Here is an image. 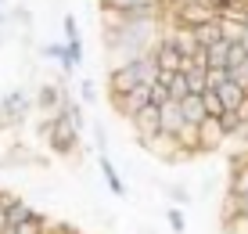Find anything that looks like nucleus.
I'll return each instance as SVG.
<instances>
[{
  "instance_id": "32",
  "label": "nucleus",
  "mask_w": 248,
  "mask_h": 234,
  "mask_svg": "<svg viewBox=\"0 0 248 234\" xmlns=\"http://www.w3.org/2000/svg\"><path fill=\"white\" fill-rule=\"evenodd\" d=\"M18 198H22V195H15V191H4V187H0V202H4L7 209H11V205L18 202Z\"/></svg>"
},
{
  "instance_id": "14",
  "label": "nucleus",
  "mask_w": 248,
  "mask_h": 234,
  "mask_svg": "<svg viewBox=\"0 0 248 234\" xmlns=\"http://www.w3.org/2000/svg\"><path fill=\"white\" fill-rule=\"evenodd\" d=\"M216 90H219V98H223L227 108H245L248 105V86L234 83V80H227L223 86H216Z\"/></svg>"
},
{
  "instance_id": "28",
  "label": "nucleus",
  "mask_w": 248,
  "mask_h": 234,
  "mask_svg": "<svg viewBox=\"0 0 248 234\" xmlns=\"http://www.w3.org/2000/svg\"><path fill=\"white\" fill-rule=\"evenodd\" d=\"M11 18H18L15 25H22V29H29V25H32V11H29V7H25V4H18V7H15V11H11Z\"/></svg>"
},
{
  "instance_id": "37",
  "label": "nucleus",
  "mask_w": 248,
  "mask_h": 234,
  "mask_svg": "<svg viewBox=\"0 0 248 234\" xmlns=\"http://www.w3.org/2000/svg\"><path fill=\"white\" fill-rule=\"evenodd\" d=\"M4 234H15V227H7V231H4Z\"/></svg>"
},
{
  "instance_id": "29",
  "label": "nucleus",
  "mask_w": 248,
  "mask_h": 234,
  "mask_svg": "<svg viewBox=\"0 0 248 234\" xmlns=\"http://www.w3.org/2000/svg\"><path fill=\"white\" fill-rule=\"evenodd\" d=\"M79 98L87 101V105L97 101V86H93V80H79Z\"/></svg>"
},
{
  "instance_id": "33",
  "label": "nucleus",
  "mask_w": 248,
  "mask_h": 234,
  "mask_svg": "<svg viewBox=\"0 0 248 234\" xmlns=\"http://www.w3.org/2000/svg\"><path fill=\"white\" fill-rule=\"evenodd\" d=\"M7 130H15V126H11V116L4 112V105H0V134H7Z\"/></svg>"
},
{
  "instance_id": "6",
  "label": "nucleus",
  "mask_w": 248,
  "mask_h": 234,
  "mask_svg": "<svg viewBox=\"0 0 248 234\" xmlns=\"http://www.w3.org/2000/svg\"><path fill=\"white\" fill-rule=\"evenodd\" d=\"M0 105H4L7 116H11V126L18 130L25 119H29V112L36 108V98H32L29 90H22V86H18V90H7L4 98H0Z\"/></svg>"
},
{
  "instance_id": "36",
  "label": "nucleus",
  "mask_w": 248,
  "mask_h": 234,
  "mask_svg": "<svg viewBox=\"0 0 248 234\" xmlns=\"http://www.w3.org/2000/svg\"><path fill=\"white\" fill-rule=\"evenodd\" d=\"M0 169H11V166H7V159H0Z\"/></svg>"
},
{
  "instance_id": "24",
  "label": "nucleus",
  "mask_w": 248,
  "mask_h": 234,
  "mask_svg": "<svg viewBox=\"0 0 248 234\" xmlns=\"http://www.w3.org/2000/svg\"><path fill=\"white\" fill-rule=\"evenodd\" d=\"M54 126H58V112H54V116H44V119L36 123V137L47 144V141H50V134H54Z\"/></svg>"
},
{
  "instance_id": "12",
  "label": "nucleus",
  "mask_w": 248,
  "mask_h": 234,
  "mask_svg": "<svg viewBox=\"0 0 248 234\" xmlns=\"http://www.w3.org/2000/svg\"><path fill=\"white\" fill-rule=\"evenodd\" d=\"M79 65H83V36H72L65 40V50H62V72L72 76L79 72Z\"/></svg>"
},
{
  "instance_id": "10",
  "label": "nucleus",
  "mask_w": 248,
  "mask_h": 234,
  "mask_svg": "<svg viewBox=\"0 0 248 234\" xmlns=\"http://www.w3.org/2000/svg\"><path fill=\"white\" fill-rule=\"evenodd\" d=\"M184 126H187V119H184V112H180V101H166V105H162V134L180 137Z\"/></svg>"
},
{
  "instance_id": "5",
  "label": "nucleus",
  "mask_w": 248,
  "mask_h": 234,
  "mask_svg": "<svg viewBox=\"0 0 248 234\" xmlns=\"http://www.w3.org/2000/svg\"><path fill=\"white\" fill-rule=\"evenodd\" d=\"M155 62H158V68L162 72H184V65H187V58H184V50L176 47V40L169 36L166 29H162V36L155 40Z\"/></svg>"
},
{
  "instance_id": "8",
  "label": "nucleus",
  "mask_w": 248,
  "mask_h": 234,
  "mask_svg": "<svg viewBox=\"0 0 248 234\" xmlns=\"http://www.w3.org/2000/svg\"><path fill=\"white\" fill-rule=\"evenodd\" d=\"M198 141H202V155H212V151L223 148L227 130H223V123H219V116H209V119L198 126Z\"/></svg>"
},
{
  "instance_id": "13",
  "label": "nucleus",
  "mask_w": 248,
  "mask_h": 234,
  "mask_svg": "<svg viewBox=\"0 0 248 234\" xmlns=\"http://www.w3.org/2000/svg\"><path fill=\"white\" fill-rule=\"evenodd\" d=\"M194 36H198L202 47H212L216 40H223V22H219V15H212V18H205L194 25Z\"/></svg>"
},
{
  "instance_id": "19",
  "label": "nucleus",
  "mask_w": 248,
  "mask_h": 234,
  "mask_svg": "<svg viewBox=\"0 0 248 234\" xmlns=\"http://www.w3.org/2000/svg\"><path fill=\"white\" fill-rule=\"evenodd\" d=\"M202 98H205V108H209V116H223V112H227V105H223V98H219L216 86L202 90Z\"/></svg>"
},
{
  "instance_id": "9",
  "label": "nucleus",
  "mask_w": 248,
  "mask_h": 234,
  "mask_svg": "<svg viewBox=\"0 0 248 234\" xmlns=\"http://www.w3.org/2000/svg\"><path fill=\"white\" fill-rule=\"evenodd\" d=\"M97 166H101V177H105V187L112 191L115 198H126V184H123V177H119V169H115V162H112V155H97Z\"/></svg>"
},
{
  "instance_id": "20",
  "label": "nucleus",
  "mask_w": 248,
  "mask_h": 234,
  "mask_svg": "<svg viewBox=\"0 0 248 234\" xmlns=\"http://www.w3.org/2000/svg\"><path fill=\"white\" fill-rule=\"evenodd\" d=\"M166 223H169V231H187V216H184V205H169L166 209Z\"/></svg>"
},
{
  "instance_id": "35",
  "label": "nucleus",
  "mask_w": 248,
  "mask_h": 234,
  "mask_svg": "<svg viewBox=\"0 0 248 234\" xmlns=\"http://www.w3.org/2000/svg\"><path fill=\"white\" fill-rule=\"evenodd\" d=\"M241 43H245V47H248V25H245V36H241Z\"/></svg>"
},
{
  "instance_id": "27",
  "label": "nucleus",
  "mask_w": 248,
  "mask_h": 234,
  "mask_svg": "<svg viewBox=\"0 0 248 234\" xmlns=\"http://www.w3.org/2000/svg\"><path fill=\"white\" fill-rule=\"evenodd\" d=\"M62 33H65V40H72V36H79V18H76L72 11L62 18Z\"/></svg>"
},
{
  "instance_id": "26",
  "label": "nucleus",
  "mask_w": 248,
  "mask_h": 234,
  "mask_svg": "<svg viewBox=\"0 0 248 234\" xmlns=\"http://www.w3.org/2000/svg\"><path fill=\"white\" fill-rule=\"evenodd\" d=\"M93 148H97V155L108 151V130L101 126V123H93Z\"/></svg>"
},
{
  "instance_id": "15",
  "label": "nucleus",
  "mask_w": 248,
  "mask_h": 234,
  "mask_svg": "<svg viewBox=\"0 0 248 234\" xmlns=\"http://www.w3.org/2000/svg\"><path fill=\"white\" fill-rule=\"evenodd\" d=\"M166 4V0H97L101 11H130V7H155Z\"/></svg>"
},
{
  "instance_id": "4",
  "label": "nucleus",
  "mask_w": 248,
  "mask_h": 234,
  "mask_svg": "<svg viewBox=\"0 0 248 234\" xmlns=\"http://www.w3.org/2000/svg\"><path fill=\"white\" fill-rule=\"evenodd\" d=\"M130 126H133L137 141H140V148H148V144L162 134V105H144V108L130 119Z\"/></svg>"
},
{
  "instance_id": "38",
  "label": "nucleus",
  "mask_w": 248,
  "mask_h": 234,
  "mask_svg": "<svg viewBox=\"0 0 248 234\" xmlns=\"http://www.w3.org/2000/svg\"><path fill=\"white\" fill-rule=\"evenodd\" d=\"M176 234H187V231H176Z\"/></svg>"
},
{
  "instance_id": "31",
  "label": "nucleus",
  "mask_w": 248,
  "mask_h": 234,
  "mask_svg": "<svg viewBox=\"0 0 248 234\" xmlns=\"http://www.w3.org/2000/svg\"><path fill=\"white\" fill-rule=\"evenodd\" d=\"M7 227H11V209H7V205L0 202V234H4Z\"/></svg>"
},
{
  "instance_id": "11",
  "label": "nucleus",
  "mask_w": 248,
  "mask_h": 234,
  "mask_svg": "<svg viewBox=\"0 0 248 234\" xmlns=\"http://www.w3.org/2000/svg\"><path fill=\"white\" fill-rule=\"evenodd\" d=\"M180 112H184V119H187V123H191V126H202L205 123V119H209V108H205V98H202V94H187V98L180 101Z\"/></svg>"
},
{
  "instance_id": "34",
  "label": "nucleus",
  "mask_w": 248,
  "mask_h": 234,
  "mask_svg": "<svg viewBox=\"0 0 248 234\" xmlns=\"http://www.w3.org/2000/svg\"><path fill=\"white\" fill-rule=\"evenodd\" d=\"M4 25H7V11L0 7V33H4Z\"/></svg>"
},
{
  "instance_id": "3",
  "label": "nucleus",
  "mask_w": 248,
  "mask_h": 234,
  "mask_svg": "<svg viewBox=\"0 0 248 234\" xmlns=\"http://www.w3.org/2000/svg\"><path fill=\"white\" fill-rule=\"evenodd\" d=\"M144 83V68H140V58L133 62H123V65H112L108 68V94H130L133 86Z\"/></svg>"
},
{
  "instance_id": "21",
  "label": "nucleus",
  "mask_w": 248,
  "mask_h": 234,
  "mask_svg": "<svg viewBox=\"0 0 248 234\" xmlns=\"http://www.w3.org/2000/svg\"><path fill=\"white\" fill-rule=\"evenodd\" d=\"M166 195H169V202H173V205H184V209L191 205V191H187L184 184H166Z\"/></svg>"
},
{
  "instance_id": "7",
  "label": "nucleus",
  "mask_w": 248,
  "mask_h": 234,
  "mask_svg": "<svg viewBox=\"0 0 248 234\" xmlns=\"http://www.w3.org/2000/svg\"><path fill=\"white\" fill-rule=\"evenodd\" d=\"M65 94H68V86H62V83H40L36 86V112L40 116H54V112H62V105H65Z\"/></svg>"
},
{
  "instance_id": "2",
  "label": "nucleus",
  "mask_w": 248,
  "mask_h": 234,
  "mask_svg": "<svg viewBox=\"0 0 248 234\" xmlns=\"http://www.w3.org/2000/svg\"><path fill=\"white\" fill-rule=\"evenodd\" d=\"M108 105L115 108V116H119V119H126V123H130V119H133L144 105H151V83L133 86L130 94H108Z\"/></svg>"
},
{
  "instance_id": "18",
  "label": "nucleus",
  "mask_w": 248,
  "mask_h": 234,
  "mask_svg": "<svg viewBox=\"0 0 248 234\" xmlns=\"http://www.w3.org/2000/svg\"><path fill=\"white\" fill-rule=\"evenodd\" d=\"M219 231H223V234H248V213H245V209H237L234 216L219 220Z\"/></svg>"
},
{
  "instance_id": "1",
  "label": "nucleus",
  "mask_w": 248,
  "mask_h": 234,
  "mask_svg": "<svg viewBox=\"0 0 248 234\" xmlns=\"http://www.w3.org/2000/svg\"><path fill=\"white\" fill-rule=\"evenodd\" d=\"M79 137H83V130L76 126L65 112H58V126H54V134H50L47 148H50V155H58V159H72V155L79 151Z\"/></svg>"
},
{
  "instance_id": "22",
  "label": "nucleus",
  "mask_w": 248,
  "mask_h": 234,
  "mask_svg": "<svg viewBox=\"0 0 248 234\" xmlns=\"http://www.w3.org/2000/svg\"><path fill=\"white\" fill-rule=\"evenodd\" d=\"M32 213H36V209L29 205V198H18V202L11 205V227H15V223H22V220H29Z\"/></svg>"
},
{
  "instance_id": "23",
  "label": "nucleus",
  "mask_w": 248,
  "mask_h": 234,
  "mask_svg": "<svg viewBox=\"0 0 248 234\" xmlns=\"http://www.w3.org/2000/svg\"><path fill=\"white\" fill-rule=\"evenodd\" d=\"M62 50H65V43H58V40L40 43V58H47V62H62Z\"/></svg>"
},
{
  "instance_id": "16",
  "label": "nucleus",
  "mask_w": 248,
  "mask_h": 234,
  "mask_svg": "<svg viewBox=\"0 0 248 234\" xmlns=\"http://www.w3.org/2000/svg\"><path fill=\"white\" fill-rule=\"evenodd\" d=\"M50 227V220L44 213H32L29 220H22V223H15V234H47Z\"/></svg>"
},
{
  "instance_id": "30",
  "label": "nucleus",
  "mask_w": 248,
  "mask_h": 234,
  "mask_svg": "<svg viewBox=\"0 0 248 234\" xmlns=\"http://www.w3.org/2000/svg\"><path fill=\"white\" fill-rule=\"evenodd\" d=\"M47 234H79V227H72V223H62V220H50Z\"/></svg>"
},
{
  "instance_id": "17",
  "label": "nucleus",
  "mask_w": 248,
  "mask_h": 234,
  "mask_svg": "<svg viewBox=\"0 0 248 234\" xmlns=\"http://www.w3.org/2000/svg\"><path fill=\"white\" fill-rule=\"evenodd\" d=\"M230 47H234V40H216V43H212V47H205V50H209V68L212 65H227L230 62Z\"/></svg>"
},
{
  "instance_id": "25",
  "label": "nucleus",
  "mask_w": 248,
  "mask_h": 234,
  "mask_svg": "<svg viewBox=\"0 0 248 234\" xmlns=\"http://www.w3.org/2000/svg\"><path fill=\"white\" fill-rule=\"evenodd\" d=\"M166 101H173V94H169V83L155 80V83H151V105H166Z\"/></svg>"
}]
</instances>
